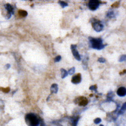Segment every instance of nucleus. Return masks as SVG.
Wrapping results in <instances>:
<instances>
[{
    "label": "nucleus",
    "mask_w": 126,
    "mask_h": 126,
    "mask_svg": "<svg viewBox=\"0 0 126 126\" xmlns=\"http://www.w3.org/2000/svg\"><path fill=\"white\" fill-rule=\"evenodd\" d=\"M101 120L100 118H96L94 120V123L96 124H98L100 123L101 122Z\"/></svg>",
    "instance_id": "nucleus-17"
},
{
    "label": "nucleus",
    "mask_w": 126,
    "mask_h": 126,
    "mask_svg": "<svg viewBox=\"0 0 126 126\" xmlns=\"http://www.w3.org/2000/svg\"><path fill=\"white\" fill-rule=\"evenodd\" d=\"M125 110H126V102L125 103L123 104V106H122V108H121V110L120 112H123V111H125Z\"/></svg>",
    "instance_id": "nucleus-16"
},
{
    "label": "nucleus",
    "mask_w": 126,
    "mask_h": 126,
    "mask_svg": "<svg viewBox=\"0 0 126 126\" xmlns=\"http://www.w3.org/2000/svg\"><path fill=\"white\" fill-rule=\"evenodd\" d=\"M126 61V55H123L121 57V58L119 60V61L120 62H123V61Z\"/></svg>",
    "instance_id": "nucleus-15"
},
{
    "label": "nucleus",
    "mask_w": 126,
    "mask_h": 126,
    "mask_svg": "<svg viewBox=\"0 0 126 126\" xmlns=\"http://www.w3.org/2000/svg\"><path fill=\"white\" fill-rule=\"evenodd\" d=\"M90 43L92 48L96 49H101L105 46L102 44V40L101 38H92L90 40Z\"/></svg>",
    "instance_id": "nucleus-2"
},
{
    "label": "nucleus",
    "mask_w": 126,
    "mask_h": 126,
    "mask_svg": "<svg viewBox=\"0 0 126 126\" xmlns=\"http://www.w3.org/2000/svg\"><path fill=\"white\" fill-rule=\"evenodd\" d=\"M25 121L28 126H39L41 122L37 115L33 113H27L25 115Z\"/></svg>",
    "instance_id": "nucleus-1"
},
{
    "label": "nucleus",
    "mask_w": 126,
    "mask_h": 126,
    "mask_svg": "<svg viewBox=\"0 0 126 126\" xmlns=\"http://www.w3.org/2000/svg\"><path fill=\"white\" fill-rule=\"evenodd\" d=\"M72 54L73 56H74V57H75V58L78 61H80L81 57L78 50H76V49H72Z\"/></svg>",
    "instance_id": "nucleus-8"
},
{
    "label": "nucleus",
    "mask_w": 126,
    "mask_h": 126,
    "mask_svg": "<svg viewBox=\"0 0 126 126\" xmlns=\"http://www.w3.org/2000/svg\"><path fill=\"white\" fill-rule=\"evenodd\" d=\"M88 101V100L87 99H86L85 98H82L79 102V105L80 106H86V105L87 104Z\"/></svg>",
    "instance_id": "nucleus-11"
},
{
    "label": "nucleus",
    "mask_w": 126,
    "mask_h": 126,
    "mask_svg": "<svg viewBox=\"0 0 126 126\" xmlns=\"http://www.w3.org/2000/svg\"><path fill=\"white\" fill-rule=\"evenodd\" d=\"M59 3L62 6V7L63 8H64L68 6V5L67 3H66L64 2H63V1H59Z\"/></svg>",
    "instance_id": "nucleus-13"
},
{
    "label": "nucleus",
    "mask_w": 126,
    "mask_h": 126,
    "mask_svg": "<svg viewBox=\"0 0 126 126\" xmlns=\"http://www.w3.org/2000/svg\"><path fill=\"white\" fill-rule=\"evenodd\" d=\"M81 81V76L80 74L75 75L72 78V82L74 84H79Z\"/></svg>",
    "instance_id": "nucleus-7"
},
{
    "label": "nucleus",
    "mask_w": 126,
    "mask_h": 126,
    "mask_svg": "<svg viewBox=\"0 0 126 126\" xmlns=\"http://www.w3.org/2000/svg\"><path fill=\"white\" fill-rule=\"evenodd\" d=\"M99 2L97 0H91L88 3L89 8L92 11L96 10L99 6Z\"/></svg>",
    "instance_id": "nucleus-4"
},
{
    "label": "nucleus",
    "mask_w": 126,
    "mask_h": 126,
    "mask_svg": "<svg viewBox=\"0 0 126 126\" xmlns=\"http://www.w3.org/2000/svg\"><path fill=\"white\" fill-rule=\"evenodd\" d=\"M75 68L74 67H73V68H72L71 69H70L69 70L68 73L69 74L71 75H73V74H74V73H75Z\"/></svg>",
    "instance_id": "nucleus-14"
},
{
    "label": "nucleus",
    "mask_w": 126,
    "mask_h": 126,
    "mask_svg": "<svg viewBox=\"0 0 126 126\" xmlns=\"http://www.w3.org/2000/svg\"><path fill=\"white\" fill-rule=\"evenodd\" d=\"M117 94L121 97H123L126 95V88L124 87H120L117 90Z\"/></svg>",
    "instance_id": "nucleus-6"
},
{
    "label": "nucleus",
    "mask_w": 126,
    "mask_h": 126,
    "mask_svg": "<svg viewBox=\"0 0 126 126\" xmlns=\"http://www.w3.org/2000/svg\"><path fill=\"white\" fill-rule=\"evenodd\" d=\"M100 126H103V125H100Z\"/></svg>",
    "instance_id": "nucleus-25"
},
{
    "label": "nucleus",
    "mask_w": 126,
    "mask_h": 126,
    "mask_svg": "<svg viewBox=\"0 0 126 126\" xmlns=\"http://www.w3.org/2000/svg\"><path fill=\"white\" fill-rule=\"evenodd\" d=\"M97 89V87L96 85H92L90 87V90H95L96 91V89Z\"/></svg>",
    "instance_id": "nucleus-20"
},
{
    "label": "nucleus",
    "mask_w": 126,
    "mask_h": 126,
    "mask_svg": "<svg viewBox=\"0 0 126 126\" xmlns=\"http://www.w3.org/2000/svg\"><path fill=\"white\" fill-rule=\"evenodd\" d=\"M61 60V57L60 56H57L55 59V62H59Z\"/></svg>",
    "instance_id": "nucleus-18"
},
{
    "label": "nucleus",
    "mask_w": 126,
    "mask_h": 126,
    "mask_svg": "<svg viewBox=\"0 0 126 126\" xmlns=\"http://www.w3.org/2000/svg\"><path fill=\"white\" fill-rule=\"evenodd\" d=\"M61 75H62V78H65V77H66L67 76V75H68V72L64 69H61Z\"/></svg>",
    "instance_id": "nucleus-12"
},
{
    "label": "nucleus",
    "mask_w": 126,
    "mask_h": 126,
    "mask_svg": "<svg viewBox=\"0 0 126 126\" xmlns=\"http://www.w3.org/2000/svg\"><path fill=\"white\" fill-rule=\"evenodd\" d=\"M5 8L7 11V19H9L11 18L12 15L14 14V10L13 7L10 4H7L5 5Z\"/></svg>",
    "instance_id": "nucleus-3"
},
{
    "label": "nucleus",
    "mask_w": 126,
    "mask_h": 126,
    "mask_svg": "<svg viewBox=\"0 0 126 126\" xmlns=\"http://www.w3.org/2000/svg\"><path fill=\"white\" fill-rule=\"evenodd\" d=\"M92 27H93L94 29L97 31V32H100L103 29V25L99 21L93 22L92 23Z\"/></svg>",
    "instance_id": "nucleus-5"
},
{
    "label": "nucleus",
    "mask_w": 126,
    "mask_h": 126,
    "mask_svg": "<svg viewBox=\"0 0 126 126\" xmlns=\"http://www.w3.org/2000/svg\"><path fill=\"white\" fill-rule=\"evenodd\" d=\"M50 91L52 93H57L58 91V85L57 84H53L50 87Z\"/></svg>",
    "instance_id": "nucleus-9"
},
{
    "label": "nucleus",
    "mask_w": 126,
    "mask_h": 126,
    "mask_svg": "<svg viewBox=\"0 0 126 126\" xmlns=\"http://www.w3.org/2000/svg\"><path fill=\"white\" fill-rule=\"evenodd\" d=\"M78 121V119H77V118L73 120L72 121V123L73 124V125H74V126H76V125H77V122Z\"/></svg>",
    "instance_id": "nucleus-19"
},
{
    "label": "nucleus",
    "mask_w": 126,
    "mask_h": 126,
    "mask_svg": "<svg viewBox=\"0 0 126 126\" xmlns=\"http://www.w3.org/2000/svg\"><path fill=\"white\" fill-rule=\"evenodd\" d=\"M76 47H77V46H76V45H71V49H76Z\"/></svg>",
    "instance_id": "nucleus-23"
},
{
    "label": "nucleus",
    "mask_w": 126,
    "mask_h": 126,
    "mask_svg": "<svg viewBox=\"0 0 126 126\" xmlns=\"http://www.w3.org/2000/svg\"><path fill=\"white\" fill-rule=\"evenodd\" d=\"M10 67H11V66H10V65L9 64H7V65L5 66V67L7 69H9V68H10Z\"/></svg>",
    "instance_id": "nucleus-24"
},
{
    "label": "nucleus",
    "mask_w": 126,
    "mask_h": 126,
    "mask_svg": "<svg viewBox=\"0 0 126 126\" xmlns=\"http://www.w3.org/2000/svg\"><path fill=\"white\" fill-rule=\"evenodd\" d=\"M18 14H19V15L21 17H26L28 15V13L26 11H24V10H19L18 12Z\"/></svg>",
    "instance_id": "nucleus-10"
},
{
    "label": "nucleus",
    "mask_w": 126,
    "mask_h": 126,
    "mask_svg": "<svg viewBox=\"0 0 126 126\" xmlns=\"http://www.w3.org/2000/svg\"><path fill=\"white\" fill-rule=\"evenodd\" d=\"M98 62H99L100 63H104L105 62H106V60H105V59H104V58H100L98 59Z\"/></svg>",
    "instance_id": "nucleus-21"
},
{
    "label": "nucleus",
    "mask_w": 126,
    "mask_h": 126,
    "mask_svg": "<svg viewBox=\"0 0 126 126\" xmlns=\"http://www.w3.org/2000/svg\"><path fill=\"white\" fill-rule=\"evenodd\" d=\"M107 15L109 17H112L113 16V12H109L108 13Z\"/></svg>",
    "instance_id": "nucleus-22"
}]
</instances>
